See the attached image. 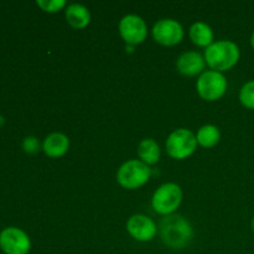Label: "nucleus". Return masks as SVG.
Returning a JSON list of instances; mask_svg holds the SVG:
<instances>
[{"instance_id": "nucleus-20", "label": "nucleus", "mask_w": 254, "mask_h": 254, "mask_svg": "<svg viewBox=\"0 0 254 254\" xmlns=\"http://www.w3.org/2000/svg\"><path fill=\"white\" fill-rule=\"evenodd\" d=\"M251 46H252L253 50H254V31H253L252 36H251Z\"/></svg>"}, {"instance_id": "nucleus-16", "label": "nucleus", "mask_w": 254, "mask_h": 254, "mask_svg": "<svg viewBox=\"0 0 254 254\" xmlns=\"http://www.w3.org/2000/svg\"><path fill=\"white\" fill-rule=\"evenodd\" d=\"M196 139H197V144H200L203 148H213L220 143V129L213 124H206L198 129Z\"/></svg>"}, {"instance_id": "nucleus-6", "label": "nucleus", "mask_w": 254, "mask_h": 254, "mask_svg": "<svg viewBox=\"0 0 254 254\" xmlns=\"http://www.w3.org/2000/svg\"><path fill=\"white\" fill-rule=\"evenodd\" d=\"M227 87L228 83L225 74L213 69L201 73L196 83L198 96L207 102H215L222 98L227 92Z\"/></svg>"}, {"instance_id": "nucleus-7", "label": "nucleus", "mask_w": 254, "mask_h": 254, "mask_svg": "<svg viewBox=\"0 0 254 254\" xmlns=\"http://www.w3.org/2000/svg\"><path fill=\"white\" fill-rule=\"evenodd\" d=\"M0 250L4 254H29L31 241L21 228L6 227L0 232Z\"/></svg>"}, {"instance_id": "nucleus-5", "label": "nucleus", "mask_w": 254, "mask_h": 254, "mask_svg": "<svg viewBox=\"0 0 254 254\" xmlns=\"http://www.w3.org/2000/svg\"><path fill=\"white\" fill-rule=\"evenodd\" d=\"M165 148L169 156L176 160H183L195 153L197 148V139L189 129H176L166 139Z\"/></svg>"}, {"instance_id": "nucleus-9", "label": "nucleus", "mask_w": 254, "mask_h": 254, "mask_svg": "<svg viewBox=\"0 0 254 254\" xmlns=\"http://www.w3.org/2000/svg\"><path fill=\"white\" fill-rule=\"evenodd\" d=\"M153 37L163 46H175L184 39V27L174 19H161L154 25Z\"/></svg>"}, {"instance_id": "nucleus-3", "label": "nucleus", "mask_w": 254, "mask_h": 254, "mask_svg": "<svg viewBox=\"0 0 254 254\" xmlns=\"http://www.w3.org/2000/svg\"><path fill=\"white\" fill-rule=\"evenodd\" d=\"M151 176V169L145 163L138 159L128 160L118 169L117 181L122 188L127 190H135L141 188L149 181Z\"/></svg>"}, {"instance_id": "nucleus-14", "label": "nucleus", "mask_w": 254, "mask_h": 254, "mask_svg": "<svg viewBox=\"0 0 254 254\" xmlns=\"http://www.w3.org/2000/svg\"><path fill=\"white\" fill-rule=\"evenodd\" d=\"M189 35H190L191 41L201 47H208L215 42L213 41L212 29H211L210 25L202 21H197L191 25Z\"/></svg>"}, {"instance_id": "nucleus-8", "label": "nucleus", "mask_w": 254, "mask_h": 254, "mask_svg": "<svg viewBox=\"0 0 254 254\" xmlns=\"http://www.w3.org/2000/svg\"><path fill=\"white\" fill-rule=\"evenodd\" d=\"M119 34L129 45H139L148 36L146 22L140 16L134 14L126 15L119 21Z\"/></svg>"}, {"instance_id": "nucleus-17", "label": "nucleus", "mask_w": 254, "mask_h": 254, "mask_svg": "<svg viewBox=\"0 0 254 254\" xmlns=\"http://www.w3.org/2000/svg\"><path fill=\"white\" fill-rule=\"evenodd\" d=\"M240 101L243 107L254 111V79L243 84L240 91Z\"/></svg>"}, {"instance_id": "nucleus-1", "label": "nucleus", "mask_w": 254, "mask_h": 254, "mask_svg": "<svg viewBox=\"0 0 254 254\" xmlns=\"http://www.w3.org/2000/svg\"><path fill=\"white\" fill-rule=\"evenodd\" d=\"M160 238L168 247L173 250H183L191 242L193 231L186 218L180 215L165 216L159 227Z\"/></svg>"}, {"instance_id": "nucleus-13", "label": "nucleus", "mask_w": 254, "mask_h": 254, "mask_svg": "<svg viewBox=\"0 0 254 254\" xmlns=\"http://www.w3.org/2000/svg\"><path fill=\"white\" fill-rule=\"evenodd\" d=\"M64 16L73 29H84L91 22V12L82 4H69L64 10Z\"/></svg>"}, {"instance_id": "nucleus-4", "label": "nucleus", "mask_w": 254, "mask_h": 254, "mask_svg": "<svg viewBox=\"0 0 254 254\" xmlns=\"http://www.w3.org/2000/svg\"><path fill=\"white\" fill-rule=\"evenodd\" d=\"M183 201V190L174 183L161 185L154 192L151 198V206L159 215L170 216L175 213Z\"/></svg>"}, {"instance_id": "nucleus-15", "label": "nucleus", "mask_w": 254, "mask_h": 254, "mask_svg": "<svg viewBox=\"0 0 254 254\" xmlns=\"http://www.w3.org/2000/svg\"><path fill=\"white\" fill-rule=\"evenodd\" d=\"M138 156L146 165H154L160 159V146L154 139H143L138 145Z\"/></svg>"}, {"instance_id": "nucleus-12", "label": "nucleus", "mask_w": 254, "mask_h": 254, "mask_svg": "<svg viewBox=\"0 0 254 254\" xmlns=\"http://www.w3.org/2000/svg\"><path fill=\"white\" fill-rule=\"evenodd\" d=\"M69 139L62 133H51L45 138L42 150L50 158H61L68 151Z\"/></svg>"}, {"instance_id": "nucleus-18", "label": "nucleus", "mask_w": 254, "mask_h": 254, "mask_svg": "<svg viewBox=\"0 0 254 254\" xmlns=\"http://www.w3.org/2000/svg\"><path fill=\"white\" fill-rule=\"evenodd\" d=\"M36 5L46 12H57L66 6L64 0H37Z\"/></svg>"}, {"instance_id": "nucleus-19", "label": "nucleus", "mask_w": 254, "mask_h": 254, "mask_svg": "<svg viewBox=\"0 0 254 254\" xmlns=\"http://www.w3.org/2000/svg\"><path fill=\"white\" fill-rule=\"evenodd\" d=\"M22 149L27 154H36L40 150V141L36 136H26L22 141Z\"/></svg>"}, {"instance_id": "nucleus-2", "label": "nucleus", "mask_w": 254, "mask_h": 254, "mask_svg": "<svg viewBox=\"0 0 254 254\" xmlns=\"http://www.w3.org/2000/svg\"><path fill=\"white\" fill-rule=\"evenodd\" d=\"M241 57L240 47L230 40H220L206 47L205 61L211 69L225 72L233 68L238 64Z\"/></svg>"}, {"instance_id": "nucleus-10", "label": "nucleus", "mask_w": 254, "mask_h": 254, "mask_svg": "<svg viewBox=\"0 0 254 254\" xmlns=\"http://www.w3.org/2000/svg\"><path fill=\"white\" fill-rule=\"evenodd\" d=\"M127 231L129 235L139 242H149L155 238L158 227L150 217L145 215H134L127 222Z\"/></svg>"}, {"instance_id": "nucleus-11", "label": "nucleus", "mask_w": 254, "mask_h": 254, "mask_svg": "<svg viewBox=\"0 0 254 254\" xmlns=\"http://www.w3.org/2000/svg\"><path fill=\"white\" fill-rule=\"evenodd\" d=\"M205 57L196 51H186L179 56L176 61V67L180 73L185 76H197L203 73L205 69Z\"/></svg>"}, {"instance_id": "nucleus-21", "label": "nucleus", "mask_w": 254, "mask_h": 254, "mask_svg": "<svg viewBox=\"0 0 254 254\" xmlns=\"http://www.w3.org/2000/svg\"><path fill=\"white\" fill-rule=\"evenodd\" d=\"M252 231H253V233H254V217L252 218Z\"/></svg>"}]
</instances>
